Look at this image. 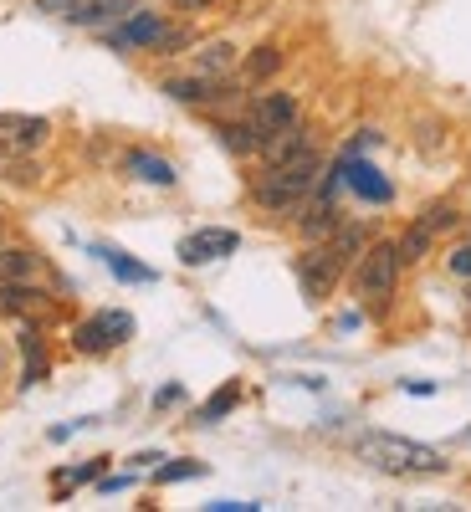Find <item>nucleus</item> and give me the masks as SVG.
I'll list each match as a JSON object with an SVG mask.
<instances>
[{"mask_svg": "<svg viewBox=\"0 0 471 512\" xmlns=\"http://www.w3.org/2000/svg\"><path fill=\"white\" fill-rule=\"evenodd\" d=\"M338 175H344L364 200H374V205L390 200V180H379V169H374V164H364V159H344V164H338Z\"/></svg>", "mask_w": 471, "mask_h": 512, "instance_id": "11", "label": "nucleus"}, {"mask_svg": "<svg viewBox=\"0 0 471 512\" xmlns=\"http://www.w3.org/2000/svg\"><path fill=\"white\" fill-rule=\"evenodd\" d=\"M52 297L31 282H0V313L6 318H47Z\"/></svg>", "mask_w": 471, "mask_h": 512, "instance_id": "10", "label": "nucleus"}, {"mask_svg": "<svg viewBox=\"0 0 471 512\" xmlns=\"http://www.w3.org/2000/svg\"><path fill=\"white\" fill-rule=\"evenodd\" d=\"M216 134H221V144H226L231 154H256V149H262V139H256L251 123H221Z\"/></svg>", "mask_w": 471, "mask_h": 512, "instance_id": "19", "label": "nucleus"}, {"mask_svg": "<svg viewBox=\"0 0 471 512\" xmlns=\"http://www.w3.org/2000/svg\"><path fill=\"white\" fill-rule=\"evenodd\" d=\"M36 277V256L26 246H0V282H31Z\"/></svg>", "mask_w": 471, "mask_h": 512, "instance_id": "16", "label": "nucleus"}, {"mask_svg": "<svg viewBox=\"0 0 471 512\" xmlns=\"http://www.w3.org/2000/svg\"><path fill=\"white\" fill-rule=\"evenodd\" d=\"M359 456L369 466H379V472H395V477H436V472H446V456L441 451L420 446V441H405V436H384V431L364 436L359 441Z\"/></svg>", "mask_w": 471, "mask_h": 512, "instance_id": "2", "label": "nucleus"}, {"mask_svg": "<svg viewBox=\"0 0 471 512\" xmlns=\"http://www.w3.org/2000/svg\"><path fill=\"white\" fill-rule=\"evenodd\" d=\"M303 149H313V144H308V128L292 123V128H282V134H272V139L262 144V159L277 164V159H292V154H303Z\"/></svg>", "mask_w": 471, "mask_h": 512, "instance_id": "13", "label": "nucleus"}, {"mask_svg": "<svg viewBox=\"0 0 471 512\" xmlns=\"http://www.w3.org/2000/svg\"><path fill=\"white\" fill-rule=\"evenodd\" d=\"M277 67H282L277 47H256V52H251V62H246V77H272Z\"/></svg>", "mask_w": 471, "mask_h": 512, "instance_id": "24", "label": "nucleus"}, {"mask_svg": "<svg viewBox=\"0 0 471 512\" xmlns=\"http://www.w3.org/2000/svg\"><path fill=\"white\" fill-rule=\"evenodd\" d=\"M425 246H431V231H425V226H410V231L395 241V251H400V267H405V262H420Z\"/></svg>", "mask_w": 471, "mask_h": 512, "instance_id": "22", "label": "nucleus"}, {"mask_svg": "<svg viewBox=\"0 0 471 512\" xmlns=\"http://www.w3.org/2000/svg\"><path fill=\"white\" fill-rule=\"evenodd\" d=\"M52 123L36 113H0V159H26L47 144Z\"/></svg>", "mask_w": 471, "mask_h": 512, "instance_id": "5", "label": "nucleus"}, {"mask_svg": "<svg viewBox=\"0 0 471 512\" xmlns=\"http://www.w3.org/2000/svg\"><path fill=\"white\" fill-rule=\"evenodd\" d=\"M98 256H103V262L113 267V277H123V282H154V272H149V267L128 262V256H123V251H113V246H103Z\"/></svg>", "mask_w": 471, "mask_h": 512, "instance_id": "21", "label": "nucleus"}, {"mask_svg": "<svg viewBox=\"0 0 471 512\" xmlns=\"http://www.w3.org/2000/svg\"><path fill=\"white\" fill-rule=\"evenodd\" d=\"M128 169H134L139 180H149V185H175V164H169V159H159V154H144V149H134V154H128Z\"/></svg>", "mask_w": 471, "mask_h": 512, "instance_id": "15", "label": "nucleus"}, {"mask_svg": "<svg viewBox=\"0 0 471 512\" xmlns=\"http://www.w3.org/2000/svg\"><path fill=\"white\" fill-rule=\"evenodd\" d=\"M338 231V210H333V200H328V190H323V200L308 210V221H303V236L308 241H323V236H333Z\"/></svg>", "mask_w": 471, "mask_h": 512, "instance_id": "17", "label": "nucleus"}, {"mask_svg": "<svg viewBox=\"0 0 471 512\" xmlns=\"http://www.w3.org/2000/svg\"><path fill=\"white\" fill-rule=\"evenodd\" d=\"M231 62H236V52L226 47V41H216V47H205V52H200V62H195V67H200L205 77H216V72H226Z\"/></svg>", "mask_w": 471, "mask_h": 512, "instance_id": "23", "label": "nucleus"}, {"mask_svg": "<svg viewBox=\"0 0 471 512\" xmlns=\"http://www.w3.org/2000/svg\"><path fill=\"white\" fill-rule=\"evenodd\" d=\"M21 384H36V379H47V344H41V333L36 328H21Z\"/></svg>", "mask_w": 471, "mask_h": 512, "instance_id": "14", "label": "nucleus"}, {"mask_svg": "<svg viewBox=\"0 0 471 512\" xmlns=\"http://www.w3.org/2000/svg\"><path fill=\"white\" fill-rule=\"evenodd\" d=\"M318 175H323V159H318L313 149L292 154V159H277V164H267V175L256 180V205L287 216V210H297V205L313 195Z\"/></svg>", "mask_w": 471, "mask_h": 512, "instance_id": "1", "label": "nucleus"}, {"mask_svg": "<svg viewBox=\"0 0 471 512\" xmlns=\"http://www.w3.org/2000/svg\"><path fill=\"white\" fill-rule=\"evenodd\" d=\"M395 282H400V251L395 241H369L364 256H359V272H354V292L369 313H384L395 297Z\"/></svg>", "mask_w": 471, "mask_h": 512, "instance_id": "3", "label": "nucleus"}, {"mask_svg": "<svg viewBox=\"0 0 471 512\" xmlns=\"http://www.w3.org/2000/svg\"><path fill=\"white\" fill-rule=\"evenodd\" d=\"M164 93L169 98H180V103H210V98H226L221 93V82L216 77H175V82H164Z\"/></svg>", "mask_w": 471, "mask_h": 512, "instance_id": "12", "label": "nucleus"}, {"mask_svg": "<svg viewBox=\"0 0 471 512\" xmlns=\"http://www.w3.org/2000/svg\"><path fill=\"white\" fill-rule=\"evenodd\" d=\"M451 272L456 277H471V246H456L451 251Z\"/></svg>", "mask_w": 471, "mask_h": 512, "instance_id": "27", "label": "nucleus"}, {"mask_svg": "<svg viewBox=\"0 0 471 512\" xmlns=\"http://www.w3.org/2000/svg\"><path fill=\"white\" fill-rule=\"evenodd\" d=\"M420 226L431 231V236H436V231H446V226H456V205H446V200H441V205H431V210L420 216Z\"/></svg>", "mask_w": 471, "mask_h": 512, "instance_id": "25", "label": "nucleus"}, {"mask_svg": "<svg viewBox=\"0 0 471 512\" xmlns=\"http://www.w3.org/2000/svg\"><path fill=\"white\" fill-rule=\"evenodd\" d=\"M108 41H113V47H123V52H128V47H175L180 36L169 31V26H164L159 16H149V11H144V16H128V21H123V26H118V31H113Z\"/></svg>", "mask_w": 471, "mask_h": 512, "instance_id": "9", "label": "nucleus"}, {"mask_svg": "<svg viewBox=\"0 0 471 512\" xmlns=\"http://www.w3.org/2000/svg\"><path fill=\"white\" fill-rule=\"evenodd\" d=\"M241 246L236 231H221V226H210V231H195L180 241V262L185 267H205V262H221V256H231Z\"/></svg>", "mask_w": 471, "mask_h": 512, "instance_id": "8", "label": "nucleus"}, {"mask_svg": "<svg viewBox=\"0 0 471 512\" xmlns=\"http://www.w3.org/2000/svg\"><path fill=\"white\" fill-rule=\"evenodd\" d=\"M236 400H241V384H226V390H216L205 405H200V425H216L221 415H231L236 410Z\"/></svg>", "mask_w": 471, "mask_h": 512, "instance_id": "20", "label": "nucleus"}, {"mask_svg": "<svg viewBox=\"0 0 471 512\" xmlns=\"http://www.w3.org/2000/svg\"><path fill=\"white\" fill-rule=\"evenodd\" d=\"M246 123L256 128V139L267 144L272 134H282V128H292V123H297V98H292V93H262V98L251 103ZM256 154H262V149H256Z\"/></svg>", "mask_w": 471, "mask_h": 512, "instance_id": "7", "label": "nucleus"}, {"mask_svg": "<svg viewBox=\"0 0 471 512\" xmlns=\"http://www.w3.org/2000/svg\"><path fill=\"white\" fill-rule=\"evenodd\" d=\"M205 466L200 461H180V466H159V482H185V477H200Z\"/></svg>", "mask_w": 471, "mask_h": 512, "instance_id": "26", "label": "nucleus"}, {"mask_svg": "<svg viewBox=\"0 0 471 512\" xmlns=\"http://www.w3.org/2000/svg\"><path fill=\"white\" fill-rule=\"evenodd\" d=\"M180 11H205V6H216V0H175Z\"/></svg>", "mask_w": 471, "mask_h": 512, "instance_id": "29", "label": "nucleus"}, {"mask_svg": "<svg viewBox=\"0 0 471 512\" xmlns=\"http://www.w3.org/2000/svg\"><path fill=\"white\" fill-rule=\"evenodd\" d=\"M175 400H180V384H169V390H159V395H154V405H159V410H164V405H175Z\"/></svg>", "mask_w": 471, "mask_h": 512, "instance_id": "28", "label": "nucleus"}, {"mask_svg": "<svg viewBox=\"0 0 471 512\" xmlns=\"http://www.w3.org/2000/svg\"><path fill=\"white\" fill-rule=\"evenodd\" d=\"M338 277H344V256H338L328 241H318V246H308L303 256H297V282H303L308 303H323V297L338 287Z\"/></svg>", "mask_w": 471, "mask_h": 512, "instance_id": "4", "label": "nucleus"}, {"mask_svg": "<svg viewBox=\"0 0 471 512\" xmlns=\"http://www.w3.org/2000/svg\"><path fill=\"white\" fill-rule=\"evenodd\" d=\"M128 333H134V318L128 313H98V318L72 328V344H77V354H108V349L123 344Z\"/></svg>", "mask_w": 471, "mask_h": 512, "instance_id": "6", "label": "nucleus"}, {"mask_svg": "<svg viewBox=\"0 0 471 512\" xmlns=\"http://www.w3.org/2000/svg\"><path fill=\"white\" fill-rule=\"evenodd\" d=\"M328 246H333L338 256H344V267H349V262H359V256H364L369 231H364V226H338V231L328 236Z\"/></svg>", "mask_w": 471, "mask_h": 512, "instance_id": "18", "label": "nucleus"}]
</instances>
